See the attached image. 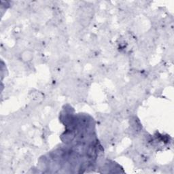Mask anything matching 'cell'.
I'll list each match as a JSON object with an SVG mask.
<instances>
[{"mask_svg": "<svg viewBox=\"0 0 174 174\" xmlns=\"http://www.w3.org/2000/svg\"><path fill=\"white\" fill-rule=\"evenodd\" d=\"M21 57L23 61L29 62L32 60V59L33 57V54L32 51H29V50H27V51H25L23 52V53L21 54Z\"/></svg>", "mask_w": 174, "mask_h": 174, "instance_id": "1", "label": "cell"}]
</instances>
